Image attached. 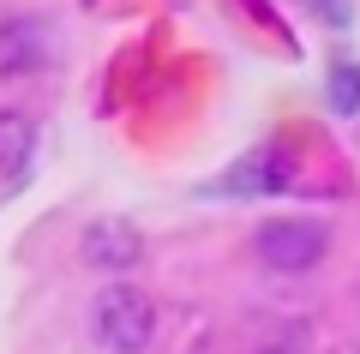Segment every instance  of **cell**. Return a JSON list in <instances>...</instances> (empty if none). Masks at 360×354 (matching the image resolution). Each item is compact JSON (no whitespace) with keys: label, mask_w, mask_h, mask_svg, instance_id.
Instances as JSON below:
<instances>
[{"label":"cell","mask_w":360,"mask_h":354,"mask_svg":"<svg viewBox=\"0 0 360 354\" xmlns=\"http://www.w3.org/2000/svg\"><path fill=\"white\" fill-rule=\"evenodd\" d=\"M30 156V120L25 114H0V168L13 175V168H25Z\"/></svg>","instance_id":"obj_4"},{"label":"cell","mask_w":360,"mask_h":354,"mask_svg":"<svg viewBox=\"0 0 360 354\" xmlns=\"http://www.w3.org/2000/svg\"><path fill=\"white\" fill-rule=\"evenodd\" d=\"M252 246L270 270H312L324 258V246H330V228L312 222V216H270Z\"/></svg>","instance_id":"obj_2"},{"label":"cell","mask_w":360,"mask_h":354,"mask_svg":"<svg viewBox=\"0 0 360 354\" xmlns=\"http://www.w3.org/2000/svg\"><path fill=\"white\" fill-rule=\"evenodd\" d=\"M96 336H103V348L115 354H144L156 336V301L144 289H132V282H115V289L96 294Z\"/></svg>","instance_id":"obj_1"},{"label":"cell","mask_w":360,"mask_h":354,"mask_svg":"<svg viewBox=\"0 0 360 354\" xmlns=\"http://www.w3.org/2000/svg\"><path fill=\"white\" fill-rule=\"evenodd\" d=\"M139 253H144V246H139V228H132V222H115V216L96 222V228L84 234V258H90L96 270H132V265H139Z\"/></svg>","instance_id":"obj_3"},{"label":"cell","mask_w":360,"mask_h":354,"mask_svg":"<svg viewBox=\"0 0 360 354\" xmlns=\"http://www.w3.org/2000/svg\"><path fill=\"white\" fill-rule=\"evenodd\" d=\"M330 102H336V114H348V120L360 114V66H336L330 72Z\"/></svg>","instance_id":"obj_5"}]
</instances>
